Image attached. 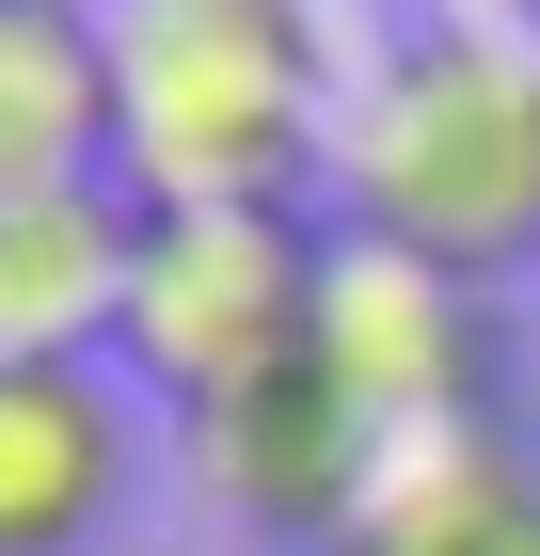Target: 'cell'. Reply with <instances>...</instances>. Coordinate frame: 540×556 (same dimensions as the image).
<instances>
[{
    "label": "cell",
    "instance_id": "cell-4",
    "mask_svg": "<svg viewBox=\"0 0 540 556\" xmlns=\"http://www.w3.org/2000/svg\"><path fill=\"white\" fill-rule=\"evenodd\" d=\"M302 366L350 397L366 445L508 414V318H493V287H461V270L398 255V239H350V223H334V255H318V334H302Z\"/></svg>",
    "mask_w": 540,
    "mask_h": 556
},
{
    "label": "cell",
    "instance_id": "cell-9",
    "mask_svg": "<svg viewBox=\"0 0 540 556\" xmlns=\"http://www.w3.org/2000/svg\"><path fill=\"white\" fill-rule=\"evenodd\" d=\"M112 175V33L80 0H0V191Z\"/></svg>",
    "mask_w": 540,
    "mask_h": 556
},
{
    "label": "cell",
    "instance_id": "cell-7",
    "mask_svg": "<svg viewBox=\"0 0 540 556\" xmlns=\"http://www.w3.org/2000/svg\"><path fill=\"white\" fill-rule=\"evenodd\" d=\"M334 556H540V445L508 414L381 445L350 525H334Z\"/></svg>",
    "mask_w": 540,
    "mask_h": 556
},
{
    "label": "cell",
    "instance_id": "cell-5",
    "mask_svg": "<svg viewBox=\"0 0 540 556\" xmlns=\"http://www.w3.org/2000/svg\"><path fill=\"white\" fill-rule=\"evenodd\" d=\"M175 462H191V493H208L223 541H271V556H334V525H350V493H366V429H350V397L318 382V366H287V382L254 397H208V414H175Z\"/></svg>",
    "mask_w": 540,
    "mask_h": 556
},
{
    "label": "cell",
    "instance_id": "cell-10",
    "mask_svg": "<svg viewBox=\"0 0 540 556\" xmlns=\"http://www.w3.org/2000/svg\"><path fill=\"white\" fill-rule=\"evenodd\" d=\"M127 556H271V541H223V525H175V541H127Z\"/></svg>",
    "mask_w": 540,
    "mask_h": 556
},
{
    "label": "cell",
    "instance_id": "cell-12",
    "mask_svg": "<svg viewBox=\"0 0 540 556\" xmlns=\"http://www.w3.org/2000/svg\"><path fill=\"white\" fill-rule=\"evenodd\" d=\"M80 16H96V0H80Z\"/></svg>",
    "mask_w": 540,
    "mask_h": 556
},
{
    "label": "cell",
    "instance_id": "cell-8",
    "mask_svg": "<svg viewBox=\"0 0 540 556\" xmlns=\"http://www.w3.org/2000/svg\"><path fill=\"white\" fill-rule=\"evenodd\" d=\"M143 207L112 175L80 191H0V366H112Z\"/></svg>",
    "mask_w": 540,
    "mask_h": 556
},
{
    "label": "cell",
    "instance_id": "cell-1",
    "mask_svg": "<svg viewBox=\"0 0 540 556\" xmlns=\"http://www.w3.org/2000/svg\"><path fill=\"white\" fill-rule=\"evenodd\" d=\"M318 223L398 239V255L461 270V287H525L540 270V33L398 16L350 64Z\"/></svg>",
    "mask_w": 540,
    "mask_h": 556
},
{
    "label": "cell",
    "instance_id": "cell-3",
    "mask_svg": "<svg viewBox=\"0 0 540 556\" xmlns=\"http://www.w3.org/2000/svg\"><path fill=\"white\" fill-rule=\"evenodd\" d=\"M318 255H334L318 207H143L112 382L160 397V414H208V397L287 382L302 334H318Z\"/></svg>",
    "mask_w": 540,
    "mask_h": 556
},
{
    "label": "cell",
    "instance_id": "cell-11",
    "mask_svg": "<svg viewBox=\"0 0 540 556\" xmlns=\"http://www.w3.org/2000/svg\"><path fill=\"white\" fill-rule=\"evenodd\" d=\"M429 16H477V33H540V0H429Z\"/></svg>",
    "mask_w": 540,
    "mask_h": 556
},
{
    "label": "cell",
    "instance_id": "cell-2",
    "mask_svg": "<svg viewBox=\"0 0 540 556\" xmlns=\"http://www.w3.org/2000/svg\"><path fill=\"white\" fill-rule=\"evenodd\" d=\"M127 207H318L350 48L318 0H96Z\"/></svg>",
    "mask_w": 540,
    "mask_h": 556
},
{
    "label": "cell",
    "instance_id": "cell-6",
    "mask_svg": "<svg viewBox=\"0 0 540 556\" xmlns=\"http://www.w3.org/2000/svg\"><path fill=\"white\" fill-rule=\"evenodd\" d=\"M143 397L112 366H0V556H127Z\"/></svg>",
    "mask_w": 540,
    "mask_h": 556
}]
</instances>
